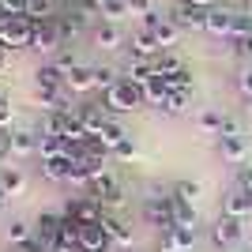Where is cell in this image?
Returning a JSON list of instances; mask_svg holds the SVG:
<instances>
[{"mask_svg": "<svg viewBox=\"0 0 252 252\" xmlns=\"http://www.w3.org/2000/svg\"><path fill=\"white\" fill-rule=\"evenodd\" d=\"M155 68H158V75H169V72H177V68H185V64H181V57L173 49H162L155 57Z\"/></svg>", "mask_w": 252, "mask_h": 252, "instance_id": "37", "label": "cell"}, {"mask_svg": "<svg viewBox=\"0 0 252 252\" xmlns=\"http://www.w3.org/2000/svg\"><path fill=\"white\" fill-rule=\"evenodd\" d=\"M219 155H222V162H230V166H245L252 158V143L245 136H226V139H219Z\"/></svg>", "mask_w": 252, "mask_h": 252, "instance_id": "9", "label": "cell"}, {"mask_svg": "<svg viewBox=\"0 0 252 252\" xmlns=\"http://www.w3.org/2000/svg\"><path fill=\"white\" fill-rule=\"evenodd\" d=\"M0 15H4V19H19V15H27V0H0Z\"/></svg>", "mask_w": 252, "mask_h": 252, "instance_id": "40", "label": "cell"}, {"mask_svg": "<svg viewBox=\"0 0 252 252\" xmlns=\"http://www.w3.org/2000/svg\"><path fill=\"white\" fill-rule=\"evenodd\" d=\"M233 15H237V11H230V8H207V27H203V34L230 42L233 38Z\"/></svg>", "mask_w": 252, "mask_h": 252, "instance_id": "11", "label": "cell"}, {"mask_svg": "<svg viewBox=\"0 0 252 252\" xmlns=\"http://www.w3.org/2000/svg\"><path fill=\"white\" fill-rule=\"evenodd\" d=\"M53 155H68V143L61 136H45L38 132V158H53Z\"/></svg>", "mask_w": 252, "mask_h": 252, "instance_id": "29", "label": "cell"}, {"mask_svg": "<svg viewBox=\"0 0 252 252\" xmlns=\"http://www.w3.org/2000/svg\"><path fill=\"white\" fill-rule=\"evenodd\" d=\"M61 45H64V34H61L57 15H53V19H34V42H31V49H38V53H57Z\"/></svg>", "mask_w": 252, "mask_h": 252, "instance_id": "4", "label": "cell"}, {"mask_svg": "<svg viewBox=\"0 0 252 252\" xmlns=\"http://www.w3.org/2000/svg\"><path fill=\"white\" fill-rule=\"evenodd\" d=\"M222 121H226V113H219V109H200L196 113V128H200L203 136H219Z\"/></svg>", "mask_w": 252, "mask_h": 252, "instance_id": "26", "label": "cell"}, {"mask_svg": "<svg viewBox=\"0 0 252 252\" xmlns=\"http://www.w3.org/2000/svg\"><path fill=\"white\" fill-rule=\"evenodd\" d=\"M169 19L177 23L181 31H203V27H207V8H196V4H181V8L169 11Z\"/></svg>", "mask_w": 252, "mask_h": 252, "instance_id": "14", "label": "cell"}, {"mask_svg": "<svg viewBox=\"0 0 252 252\" xmlns=\"http://www.w3.org/2000/svg\"><path fill=\"white\" fill-rule=\"evenodd\" d=\"M200 196H203V185H200V181H189V177H185V181H177V185H173V200L196 203Z\"/></svg>", "mask_w": 252, "mask_h": 252, "instance_id": "31", "label": "cell"}, {"mask_svg": "<svg viewBox=\"0 0 252 252\" xmlns=\"http://www.w3.org/2000/svg\"><path fill=\"white\" fill-rule=\"evenodd\" d=\"M79 117H83V125H87V136H98V132L109 125V117H105L102 109H94V105H83V109H79Z\"/></svg>", "mask_w": 252, "mask_h": 252, "instance_id": "30", "label": "cell"}, {"mask_svg": "<svg viewBox=\"0 0 252 252\" xmlns=\"http://www.w3.org/2000/svg\"><path fill=\"white\" fill-rule=\"evenodd\" d=\"M98 143H102V147L105 151H109V155H113V151L117 147H121V143H125V139H128V132H125V128H121V125H117V121H109V125H105L102 128V132H98Z\"/></svg>", "mask_w": 252, "mask_h": 252, "instance_id": "24", "label": "cell"}, {"mask_svg": "<svg viewBox=\"0 0 252 252\" xmlns=\"http://www.w3.org/2000/svg\"><path fill=\"white\" fill-rule=\"evenodd\" d=\"M4 203H8V196H4V189H0V207H4Z\"/></svg>", "mask_w": 252, "mask_h": 252, "instance_id": "51", "label": "cell"}, {"mask_svg": "<svg viewBox=\"0 0 252 252\" xmlns=\"http://www.w3.org/2000/svg\"><path fill=\"white\" fill-rule=\"evenodd\" d=\"M222 215H230V219H241V222H245V219L252 215V192L233 185V189L222 196Z\"/></svg>", "mask_w": 252, "mask_h": 252, "instance_id": "8", "label": "cell"}, {"mask_svg": "<svg viewBox=\"0 0 252 252\" xmlns=\"http://www.w3.org/2000/svg\"><path fill=\"white\" fill-rule=\"evenodd\" d=\"M196 237H200L196 226H173V230H166L158 237V252H192Z\"/></svg>", "mask_w": 252, "mask_h": 252, "instance_id": "5", "label": "cell"}, {"mask_svg": "<svg viewBox=\"0 0 252 252\" xmlns=\"http://www.w3.org/2000/svg\"><path fill=\"white\" fill-rule=\"evenodd\" d=\"M0 128H11V105L0 98Z\"/></svg>", "mask_w": 252, "mask_h": 252, "instance_id": "46", "label": "cell"}, {"mask_svg": "<svg viewBox=\"0 0 252 252\" xmlns=\"http://www.w3.org/2000/svg\"><path fill=\"white\" fill-rule=\"evenodd\" d=\"M147 192L151 196H143V222H147V226H158L162 233L173 230V196H166L158 185H151Z\"/></svg>", "mask_w": 252, "mask_h": 252, "instance_id": "1", "label": "cell"}, {"mask_svg": "<svg viewBox=\"0 0 252 252\" xmlns=\"http://www.w3.org/2000/svg\"><path fill=\"white\" fill-rule=\"evenodd\" d=\"M8 143H11V128H0V158H8Z\"/></svg>", "mask_w": 252, "mask_h": 252, "instance_id": "47", "label": "cell"}, {"mask_svg": "<svg viewBox=\"0 0 252 252\" xmlns=\"http://www.w3.org/2000/svg\"><path fill=\"white\" fill-rule=\"evenodd\" d=\"M143 98H147V105H158V109H162V105H166V98H169L166 79H162V75H155V79L143 87Z\"/></svg>", "mask_w": 252, "mask_h": 252, "instance_id": "28", "label": "cell"}, {"mask_svg": "<svg viewBox=\"0 0 252 252\" xmlns=\"http://www.w3.org/2000/svg\"><path fill=\"white\" fill-rule=\"evenodd\" d=\"M113 158H121V162H136V158H139V151H136V143H132V139H125V143H121V147L113 151Z\"/></svg>", "mask_w": 252, "mask_h": 252, "instance_id": "41", "label": "cell"}, {"mask_svg": "<svg viewBox=\"0 0 252 252\" xmlns=\"http://www.w3.org/2000/svg\"><path fill=\"white\" fill-rule=\"evenodd\" d=\"M42 177L45 181H72V155L42 158Z\"/></svg>", "mask_w": 252, "mask_h": 252, "instance_id": "20", "label": "cell"}, {"mask_svg": "<svg viewBox=\"0 0 252 252\" xmlns=\"http://www.w3.org/2000/svg\"><path fill=\"white\" fill-rule=\"evenodd\" d=\"M162 79H166L169 91H192V72H189V68H177V72L162 75Z\"/></svg>", "mask_w": 252, "mask_h": 252, "instance_id": "38", "label": "cell"}, {"mask_svg": "<svg viewBox=\"0 0 252 252\" xmlns=\"http://www.w3.org/2000/svg\"><path fill=\"white\" fill-rule=\"evenodd\" d=\"M252 38V15L249 11H237V15H233V38L230 42H249Z\"/></svg>", "mask_w": 252, "mask_h": 252, "instance_id": "36", "label": "cell"}, {"mask_svg": "<svg viewBox=\"0 0 252 252\" xmlns=\"http://www.w3.org/2000/svg\"><path fill=\"white\" fill-rule=\"evenodd\" d=\"M27 19H53V0H27Z\"/></svg>", "mask_w": 252, "mask_h": 252, "instance_id": "39", "label": "cell"}, {"mask_svg": "<svg viewBox=\"0 0 252 252\" xmlns=\"http://www.w3.org/2000/svg\"><path fill=\"white\" fill-rule=\"evenodd\" d=\"M245 113H249V117H252V98H245Z\"/></svg>", "mask_w": 252, "mask_h": 252, "instance_id": "50", "label": "cell"}, {"mask_svg": "<svg viewBox=\"0 0 252 252\" xmlns=\"http://www.w3.org/2000/svg\"><path fill=\"white\" fill-rule=\"evenodd\" d=\"M57 252H91V249H83V245H61Z\"/></svg>", "mask_w": 252, "mask_h": 252, "instance_id": "48", "label": "cell"}, {"mask_svg": "<svg viewBox=\"0 0 252 252\" xmlns=\"http://www.w3.org/2000/svg\"><path fill=\"white\" fill-rule=\"evenodd\" d=\"M237 91H241L245 98H252V68H245V72L237 75Z\"/></svg>", "mask_w": 252, "mask_h": 252, "instance_id": "44", "label": "cell"}, {"mask_svg": "<svg viewBox=\"0 0 252 252\" xmlns=\"http://www.w3.org/2000/svg\"><path fill=\"white\" fill-rule=\"evenodd\" d=\"M8 155L11 158H34L38 155V132H34V128H11Z\"/></svg>", "mask_w": 252, "mask_h": 252, "instance_id": "12", "label": "cell"}, {"mask_svg": "<svg viewBox=\"0 0 252 252\" xmlns=\"http://www.w3.org/2000/svg\"><path fill=\"white\" fill-rule=\"evenodd\" d=\"M237 189H249L252 192V162H245V166H237V181H233Z\"/></svg>", "mask_w": 252, "mask_h": 252, "instance_id": "42", "label": "cell"}, {"mask_svg": "<svg viewBox=\"0 0 252 252\" xmlns=\"http://www.w3.org/2000/svg\"><path fill=\"white\" fill-rule=\"evenodd\" d=\"M0 68H4V49H0Z\"/></svg>", "mask_w": 252, "mask_h": 252, "instance_id": "52", "label": "cell"}, {"mask_svg": "<svg viewBox=\"0 0 252 252\" xmlns=\"http://www.w3.org/2000/svg\"><path fill=\"white\" fill-rule=\"evenodd\" d=\"M68 72H64L61 64H38V72H34V87H64Z\"/></svg>", "mask_w": 252, "mask_h": 252, "instance_id": "23", "label": "cell"}, {"mask_svg": "<svg viewBox=\"0 0 252 252\" xmlns=\"http://www.w3.org/2000/svg\"><path fill=\"white\" fill-rule=\"evenodd\" d=\"M128 45H132V61H155L158 53H162L155 31H147V27H139V31L128 38Z\"/></svg>", "mask_w": 252, "mask_h": 252, "instance_id": "10", "label": "cell"}, {"mask_svg": "<svg viewBox=\"0 0 252 252\" xmlns=\"http://www.w3.org/2000/svg\"><path fill=\"white\" fill-rule=\"evenodd\" d=\"M181 34H185V31H181V27H177L173 19H169V15H166V19H162V23L155 27V38H158V45H162V49H173V45L181 42Z\"/></svg>", "mask_w": 252, "mask_h": 252, "instance_id": "25", "label": "cell"}, {"mask_svg": "<svg viewBox=\"0 0 252 252\" xmlns=\"http://www.w3.org/2000/svg\"><path fill=\"white\" fill-rule=\"evenodd\" d=\"M241 237H245L241 219L219 215V219H215V226H211V241L219 245V249H233V245H241Z\"/></svg>", "mask_w": 252, "mask_h": 252, "instance_id": "6", "label": "cell"}, {"mask_svg": "<svg viewBox=\"0 0 252 252\" xmlns=\"http://www.w3.org/2000/svg\"><path fill=\"white\" fill-rule=\"evenodd\" d=\"M139 105H147L143 87L128 83V79H121L113 91H105V109H109V113H132V109H139Z\"/></svg>", "mask_w": 252, "mask_h": 252, "instance_id": "3", "label": "cell"}, {"mask_svg": "<svg viewBox=\"0 0 252 252\" xmlns=\"http://www.w3.org/2000/svg\"><path fill=\"white\" fill-rule=\"evenodd\" d=\"M226 136H245V132H241V125H237L233 117H226V121H222V132H219V139H226Z\"/></svg>", "mask_w": 252, "mask_h": 252, "instance_id": "45", "label": "cell"}, {"mask_svg": "<svg viewBox=\"0 0 252 252\" xmlns=\"http://www.w3.org/2000/svg\"><path fill=\"white\" fill-rule=\"evenodd\" d=\"M94 83H98V91H113L117 83H121V72L117 68H109V64H102V68H94Z\"/></svg>", "mask_w": 252, "mask_h": 252, "instance_id": "34", "label": "cell"}, {"mask_svg": "<svg viewBox=\"0 0 252 252\" xmlns=\"http://www.w3.org/2000/svg\"><path fill=\"white\" fill-rule=\"evenodd\" d=\"M128 8H132V15H151V11H155V0H128Z\"/></svg>", "mask_w": 252, "mask_h": 252, "instance_id": "43", "label": "cell"}, {"mask_svg": "<svg viewBox=\"0 0 252 252\" xmlns=\"http://www.w3.org/2000/svg\"><path fill=\"white\" fill-rule=\"evenodd\" d=\"M249 49H252V38H249Z\"/></svg>", "mask_w": 252, "mask_h": 252, "instance_id": "54", "label": "cell"}, {"mask_svg": "<svg viewBox=\"0 0 252 252\" xmlns=\"http://www.w3.org/2000/svg\"><path fill=\"white\" fill-rule=\"evenodd\" d=\"M61 226H64V215L45 211L42 219H38V226H34V241L42 245V249H57L61 245Z\"/></svg>", "mask_w": 252, "mask_h": 252, "instance_id": "7", "label": "cell"}, {"mask_svg": "<svg viewBox=\"0 0 252 252\" xmlns=\"http://www.w3.org/2000/svg\"><path fill=\"white\" fill-rule=\"evenodd\" d=\"M38 252H57V249H38Z\"/></svg>", "mask_w": 252, "mask_h": 252, "instance_id": "53", "label": "cell"}, {"mask_svg": "<svg viewBox=\"0 0 252 252\" xmlns=\"http://www.w3.org/2000/svg\"><path fill=\"white\" fill-rule=\"evenodd\" d=\"M102 230L109 233V241H113L117 249H132V230H128L117 215H102Z\"/></svg>", "mask_w": 252, "mask_h": 252, "instance_id": "21", "label": "cell"}, {"mask_svg": "<svg viewBox=\"0 0 252 252\" xmlns=\"http://www.w3.org/2000/svg\"><path fill=\"white\" fill-rule=\"evenodd\" d=\"M185 4H196V8H215V0H185Z\"/></svg>", "mask_w": 252, "mask_h": 252, "instance_id": "49", "label": "cell"}, {"mask_svg": "<svg viewBox=\"0 0 252 252\" xmlns=\"http://www.w3.org/2000/svg\"><path fill=\"white\" fill-rule=\"evenodd\" d=\"M79 245L91 252H109L113 241H109V233L102 230V222H79Z\"/></svg>", "mask_w": 252, "mask_h": 252, "instance_id": "13", "label": "cell"}, {"mask_svg": "<svg viewBox=\"0 0 252 252\" xmlns=\"http://www.w3.org/2000/svg\"><path fill=\"white\" fill-rule=\"evenodd\" d=\"M102 215L105 211L94 196H79V200L68 203V219H75V222H102Z\"/></svg>", "mask_w": 252, "mask_h": 252, "instance_id": "15", "label": "cell"}, {"mask_svg": "<svg viewBox=\"0 0 252 252\" xmlns=\"http://www.w3.org/2000/svg\"><path fill=\"white\" fill-rule=\"evenodd\" d=\"M31 241H34V226L27 219H11L8 222V245L19 249V245H31Z\"/></svg>", "mask_w": 252, "mask_h": 252, "instance_id": "27", "label": "cell"}, {"mask_svg": "<svg viewBox=\"0 0 252 252\" xmlns=\"http://www.w3.org/2000/svg\"><path fill=\"white\" fill-rule=\"evenodd\" d=\"M34 42V19H4L0 15V49H31Z\"/></svg>", "mask_w": 252, "mask_h": 252, "instance_id": "2", "label": "cell"}, {"mask_svg": "<svg viewBox=\"0 0 252 252\" xmlns=\"http://www.w3.org/2000/svg\"><path fill=\"white\" fill-rule=\"evenodd\" d=\"M132 15V8H128V0H109L102 8V23H121L125 27V19Z\"/></svg>", "mask_w": 252, "mask_h": 252, "instance_id": "32", "label": "cell"}, {"mask_svg": "<svg viewBox=\"0 0 252 252\" xmlns=\"http://www.w3.org/2000/svg\"><path fill=\"white\" fill-rule=\"evenodd\" d=\"M0 189H4L8 200L23 196V192H27V173H23L19 166H0Z\"/></svg>", "mask_w": 252, "mask_h": 252, "instance_id": "19", "label": "cell"}, {"mask_svg": "<svg viewBox=\"0 0 252 252\" xmlns=\"http://www.w3.org/2000/svg\"><path fill=\"white\" fill-rule=\"evenodd\" d=\"M57 23H61V34H64V42H68V38H75V34L87 27V11L83 8H68Z\"/></svg>", "mask_w": 252, "mask_h": 252, "instance_id": "22", "label": "cell"}, {"mask_svg": "<svg viewBox=\"0 0 252 252\" xmlns=\"http://www.w3.org/2000/svg\"><path fill=\"white\" fill-rule=\"evenodd\" d=\"M94 45L98 49H121V45H128V31L121 23H102L94 31Z\"/></svg>", "mask_w": 252, "mask_h": 252, "instance_id": "16", "label": "cell"}, {"mask_svg": "<svg viewBox=\"0 0 252 252\" xmlns=\"http://www.w3.org/2000/svg\"><path fill=\"white\" fill-rule=\"evenodd\" d=\"M155 75H158L155 61H128L125 68H121V79H128V83H136V87H147Z\"/></svg>", "mask_w": 252, "mask_h": 252, "instance_id": "18", "label": "cell"}, {"mask_svg": "<svg viewBox=\"0 0 252 252\" xmlns=\"http://www.w3.org/2000/svg\"><path fill=\"white\" fill-rule=\"evenodd\" d=\"M192 102V91H169L166 105H162V113H185Z\"/></svg>", "mask_w": 252, "mask_h": 252, "instance_id": "35", "label": "cell"}, {"mask_svg": "<svg viewBox=\"0 0 252 252\" xmlns=\"http://www.w3.org/2000/svg\"><path fill=\"white\" fill-rule=\"evenodd\" d=\"M196 203H185V200H173V226H196Z\"/></svg>", "mask_w": 252, "mask_h": 252, "instance_id": "33", "label": "cell"}, {"mask_svg": "<svg viewBox=\"0 0 252 252\" xmlns=\"http://www.w3.org/2000/svg\"><path fill=\"white\" fill-rule=\"evenodd\" d=\"M64 87H68L72 94H91V91H98V83H94V68L75 64L72 72H68V79H64Z\"/></svg>", "mask_w": 252, "mask_h": 252, "instance_id": "17", "label": "cell"}]
</instances>
